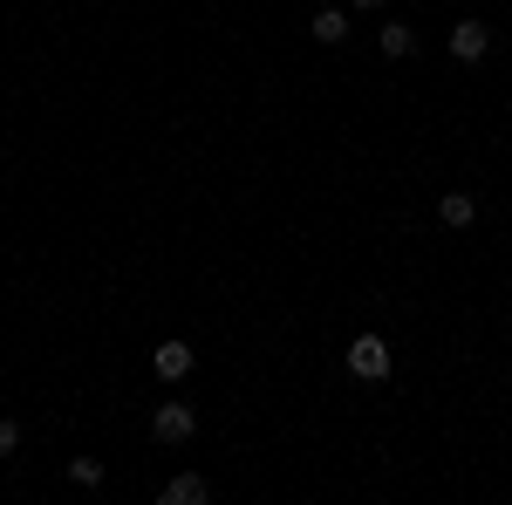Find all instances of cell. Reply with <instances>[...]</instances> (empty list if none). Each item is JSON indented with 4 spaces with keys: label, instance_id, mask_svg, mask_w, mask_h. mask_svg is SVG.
<instances>
[{
    "label": "cell",
    "instance_id": "cell-1",
    "mask_svg": "<svg viewBox=\"0 0 512 505\" xmlns=\"http://www.w3.org/2000/svg\"><path fill=\"white\" fill-rule=\"evenodd\" d=\"M390 369H396V355L383 335H355L349 342V376L355 383H390Z\"/></svg>",
    "mask_w": 512,
    "mask_h": 505
},
{
    "label": "cell",
    "instance_id": "cell-2",
    "mask_svg": "<svg viewBox=\"0 0 512 505\" xmlns=\"http://www.w3.org/2000/svg\"><path fill=\"white\" fill-rule=\"evenodd\" d=\"M192 430H198V410H192V403H178V396L151 410V437H158V444H192Z\"/></svg>",
    "mask_w": 512,
    "mask_h": 505
},
{
    "label": "cell",
    "instance_id": "cell-3",
    "mask_svg": "<svg viewBox=\"0 0 512 505\" xmlns=\"http://www.w3.org/2000/svg\"><path fill=\"white\" fill-rule=\"evenodd\" d=\"M485 55H492V28H485V21H451V62L478 69Z\"/></svg>",
    "mask_w": 512,
    "mask_h": 505
},
{
    "label": "cell",
    "instance_id": "cell-4",
    "mask_svg": "<svg viewBox=\"0 0 512 505\" xmlns=\"http://www.w3.org/2000/svg\"><path fill=\"white\" fill-rule=\"evenodd\" d=\"M151 369H158V383H185L198 369V349H185V342H158L151 349Z\"/></svg>",
    "mask_w": 512,
    "mask_h": 505
},
{
    "label": "cell",
    "instance_id": "cell-5",
    "mask_svg": "<svg viewBox=\"0 0 512 505\" xmlns=\"http://www.w3.org/2000/svg\"><path fill=\"white\" fill-rule=\"evenodd\" d=\"M308 35L321 48H335V41H349V7H335V0H321L315 14H308Z\"/></svg>",
    "mask_w": 512,
    "mask_h": 505
},
{
    "label": "cell",
    "instance_id": "cell-6",
    "mask_svg": "<svg viewBox=\"0 0 512 505\" xmlns=\"http://www.w3.org/2000/svg\"><path fill=\"white\" fill-rule=\"evenodd\" d=\"M164 505H205L212 499V478H198V471H178V478H164Z\"/></svg>",
    "mask_w": 512,
    "mask_h": 505
},
{
    "label": "cell",
    "instance_id": "cell-7",
    "mask_svg": "<svg viewBox=\"0 0 512 505\" xmlns=\"http://www.w3.org/2000/svg\"><path fill=\"white\" fill-rule=\"evenodd\" d=\"M437 219H444L451 233H472V226H478V198L472 192H444V198H437Z\"/></svg>",
    "mask_w": 512,
    "mask_h": 505
},
{
    "label": "cell",
    "instance_id": "cell-8",
    "mask_svg": "<svg viewBox=\"0 0 512 505\" xmlns=\"http://www.w3.org/2000/svg\"><path fill=\"white\" fill-rule=\"evenodd\" d=\"M376 48H383L390 62H410V55H417V28H410V21H383V28H376Z\"/></svg>",
    "mask_w": 512,
    "mask_h": 505
},
{
    "label": "cell",
    "instance_id": "cell-9",
    "mask_svg": "<svg viewBox=\"0 0 512 505\" xmlns=\"http://www.w3.org/2000/svg\"><path fill=\"white\" fill-rule=\"evenodd\" d=\"M69 478H76L82 492H96V485L110 478V465H103V458H69Z\"/></svg>",
    "mask_w": 512,
    "mask_h": 505
},
{
    "label": "cell",
    "instance_id": "cell-10",
    "mask_svg": "<svg viewBox=\"0 0 512 505\" xmlns=\"http://www.w3.org/2000/svg\"><path fill=\"white\" fill-rule=\"evenodd\" d=\"M14 451H21V424H14V417H0V458H14Z\"/></svg>",
    "mask_w": 512,
    "mask_h": 505
},
{
    "label": "cell",
    "instance_id": "cell-11",
    "mask_svg": "<svg viewBox=\"0 0 512 505\" xmlns=\"http://www.w3.org/2000/svg\"><path fill=\"white\" fill-rule=\"evenodd\" d=\"M349 7H355V14H376V7H383V0H349Z\"/></svg>",
    "mask_w": 512,
    "mask_h": 505
}]
</instances>
